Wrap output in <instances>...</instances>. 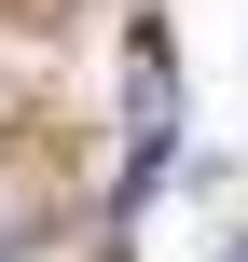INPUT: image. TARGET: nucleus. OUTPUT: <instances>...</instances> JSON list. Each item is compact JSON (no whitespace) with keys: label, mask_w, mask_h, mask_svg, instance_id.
Segmentation results:
<instances>
[{"label":"nucleus","mask_w":248,"mask_h":262,"mask_svg":"<svg viewBox=\"0 0 248 262\" xmlns=\"http://www.w3.org/2000/svg\"><path fill=\"white\" fill-rule=\"evenodd\" d=\"M221 262H248V249H221Z\"/></svg>","instance_id":"f03ea898"},{"label":"nucleus","mask_w":248,"mask_h":262,"mask_svg":"<svg viewBox=\"0 0 248 262\" xmlns=\"http://www.w3.org/2000/svg\"><path fill=\"white\" fill-rule=\"evenodd\" d=\"M28 249V193H14V180H0V262Z\"/></svg>","instance_id":"f257e3e1"}]
</instances>
